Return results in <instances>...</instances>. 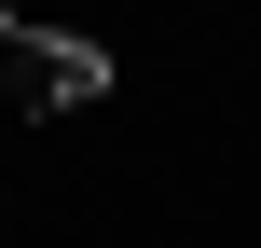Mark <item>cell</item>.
<instances>
[{
	"instance_id": "cell-1",
	"label": "cell",
	"mask_w": 261,
	"mask_h": 248,
	"mask_svg": "<svg viewBox=\"0 0 261 248\" xmlns=\"http://www.w3.org/2000/svg\"><path fill=\"white\" fill-rule=\"evenodd\" d=\"M14 97L28 110H96L110 97V55L69 41V28H14Z\"/></svg>"
},
{
	"instance_id": "cell-2",
	"label": "cell",
	"mask_w": 261,
	"mask_h": 248,
	"mask_svg": "<svg viewBox=\"0 0 261 248\" xmlns=\"http://www.w3.org/2000/svg\"><path fill=\"white\" fill-rule=\"evenodd\" d=\"M14 28H28V0H0V41H14Z\"/></svg>"
}]
</instances>
